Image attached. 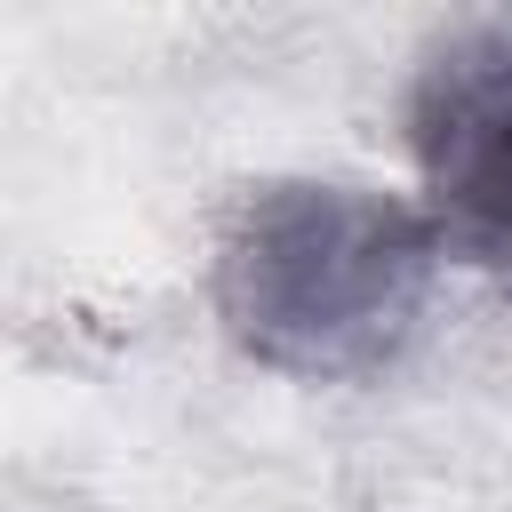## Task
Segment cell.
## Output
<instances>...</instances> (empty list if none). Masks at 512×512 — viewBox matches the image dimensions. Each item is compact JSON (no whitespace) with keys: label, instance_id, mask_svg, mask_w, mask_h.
Returning <instances> with one entry per match:
<instances>
[{"label":"cell","instance_id":"cell-2","mask_svg":"<svg viewBox=\"0 0 512 512\" xmlns=\"http://www.w3.org/2000/svg\"><path fill=\"white\" fill-rule=\"evenodd\" d=\"M400 120L440 256L512 272V8L448 24L424 48Z\"/></svg>","mask_w":512,"mask_h":512},{"label":"cell","instance_id":"cell-1","mask_svg":"<svg viewBox=\"0 0 512 512\" xmlns=\"http://www.w3.org/2000/svg\"><path fill=\"white\" fill-rule=\"evenodd\" d=\"M440 240L416 200L376 184L280 176L256 184L216 248V320L224 336L280 376L344 384L376 376L432 296Z\"/></svg>","mask_w":512,"mask_h":512}]
</instances>
